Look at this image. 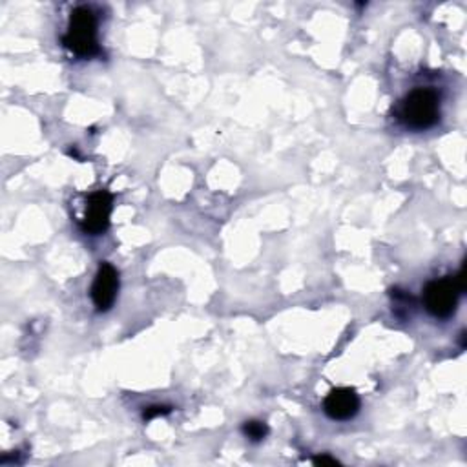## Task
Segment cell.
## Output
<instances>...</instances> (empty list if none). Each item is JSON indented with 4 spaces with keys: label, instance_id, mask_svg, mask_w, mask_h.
I'll use <instances>...</instances> for the list:
<instances>
[{
    "label": "cell",
    "instance_id": "obj_7",
    "mask_svg": "<svg viewBox=\"0 0 467 467\" xmlns=\"http://www.w3.org/2000/svg\"><path fill=\"white\" fill-rule=\"evenodd\" d=\"M243 434L253 442H262L269 434V425L260 420H251L243 425Z\"/></svg>",
    "mask_w": 467,
    "mask_h": 467
},
{
    "label": "cell",
    "instance_id": "obj_6",
    "mask_svg": "<svg viewBox=\"0 0 467 467\" xmlns=\"http://www.w3.org/2000/svg\"><path fill=\"white\" fill-rule=\"evenodd\" d=\"M323 411L333 420H338V422L351 420L360 411V398L354 389L338 387L327 394L323 402Z\"/></svg>",
    "mask_w": 467,
    "mask_h": 467
},
{
    "label": "cell",
    "instance_id": "obj_4",
    "mask_svg": "<svg viewBox=\"0 0 467 467\" xmlns=\"http://www.w3.org/2000/svg\"><path fill=\"white\" fill-rule=\"evenodd\" d=\"M114 208V197L108 190H99L88 197L84 217L81 219V228L92 236L106 232L110 226V215Z\"/></svg>",
    "mask_w": 467,
    "mask_h": 467
},
{
    "label": "cell",
    "instance_id": "obj_8",
    "mask_svg": "<svg viewBox=\"0 0 467 467\" xmlns=\"http://www.w3.org/2000/svg\"><path fill=\"white\" fill-rule=\"evenodd\" d=\"M172 409L170 407H164V405H152L148 409H144L143 412V418L144 420H152V418H157V416H164L168 414Z\"/></svg>",
    "mask_w": 467,
    "mask_h": 467
},
{
    "label": "cell",
    "instance_id": "obj_5",
    "mask_svg": "<svg viewBox=\"0 0 467 467\" xmlns=\"http://www.w3.org/2000/svg\"><path fill=\"white\" fill-rule=\"evenodd\" d=\"M119 293V274L110 263H101L94 285H92V302L99 313H106L114 307Z\"/></svg>",
    "mask_w": 467,
    "mask_h": 467
},
{
    "label": "cell",
    "instance_id": "obj_1",
    "mask_svg": "<svg viewBox=\"0 0 467 467\" xmlns=\"http://www.w3.org/2000/svg\"><path fill=\"white\" fill-rule=\"evenodd\" d=\"M398 119L411 130H427L440 119V97L434 90H412L398 106Z\"/></svg>",
    "mask_w": 467,
    "mask_h": 467
},
{
    "label": "cell",
    "instance_id": "obj_3",
    "mask_svg": "<svg viewBox=\"0 0 467 467\" xmlns=\"http://www.w3.org/2000/svg\"><path fill=\"white\" fill-rule=\"evenodd\" d=\"M463 291L460 289L456 278H443L431 282L423 291V305L429 314L434 318L445 320L454 314L458 305V296Z\"/></svg>",
    "mask_w": 467,
    "mask_h": 467
},
{
    "label": "cell",
    "instance_id": "obj_2",
    "mask_svg": "<svg viewBox=\"0 0 467 467\" xmlns=\"http://www.w3.org/2000/svg\"><path fill=\"white\" fill-rule=\"evenodd\" d=\"M63 45L77 57L90 59L99 54L97 41V19L92 8L79 6L70 15L68 32L63 37Z\"/></svg>",
    "mask_w": 467,
    "mask_h": 467
},
{
    "label": "cell",
    "instance_id": "obj_9",
    "mask_svg": "<svg viewBox=\"0 0 467 467\" xmlns=\"http://www.w3.org/2000/svg\"><path fill=\"white\" fill-rule=\"evenodd\" d=\"M313 463H314V465H338L340 462H338L336 458L329 456V454H320V456H316V458L313 460Z\"/></svg>",
    "mask_w": 467,
    "mask_h": 467
}]
</instances>
